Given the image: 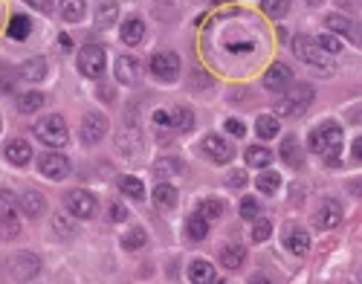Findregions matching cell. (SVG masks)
<instances>
[{"label":"cell","mask_w":362,"mask_h":284,"mask_svg":"<svg viewBox=\"0 0 362 284\" xmlns=\"http://www.w3.org/2000/svg\"><path fill=\"white\" fill-rule=\"evenodd\" d=\"M35 134H38V139L44 142V146H50V148H61V146H67V139H70L67 122L61 120L58 113H53V116H44V120H38Z\"/></svg>","instance_id":"cell-2"},{"label":"cell","mask_w":362,"mask_h":284,"mask_svg":"<svg viewBox=\"0 0 362 284\" xmlns=\"http://www.w3.org/2000/svg\"><path fill=\"white\" fill-rule=\"evenodd\" d=\"M119 188H122V192L128 198H134V200H142L145 198V186L136 177H122V180H119Z\"/></svg>","instance_id":"cell-37"},{"label":"cell","mask_w":362,"mask_h":284,"mask_svg":"<svg viewBox=\"0 0 362 284\" xmlns=\"http://www.w3.org/2000/svg\"><path fill=\"white\" fill-rule=\"evenodd\" d=\"M226 183H229L232 188H240V186H247V174H244V172H232Z\"/></svg>","instance_id":"cell-46"},{"label":"cell","mask_w":362,"mask_h":284,"mask_svg":"<svg viewBox=\"0 0 362 284\" xmlns=\"http://www.w3.org/2000/svg\"><path fill=\"white\" fill-rule=\"evenodd\" d=\"M270 235H273V224H270V221H258V224L252 226V241H255V244H264V241L270 238Z\"/></svg>","instance_id":"cell-42"},{"label":"cell","mask_w":362,"mask_h":284,"mask_svg":"<svg viewBox=\"0 0 362 284\" xmlns=\"http://www.w3.org/2000/svg\"><path fill=\"white\" fill-rule=\"evenodd\" d=\"M270 162H273L270 148H264V146H252V148H247V165H252V169H267Z\"/></svg>","instance_id":"cell-29"},{"label":"cell","mask_w":362,"mask_h":284,"mask_svg":"<svg viewBox=\"0 0 362 284\" xmlns=\"http://www.w3.org/2000/svg\"><path fill=\"white\" fill-rule=\"evenodd\" d=\"M310 102H313V90L307 84H296L287 96H281L276 102V113L278 116H302L310 108Z\"/></svg>","instance_id":"cell-3"},{"label":"cell","mask_w":362,"mask_h":284,"mask_svg":"<svg viewBox=\"0 0 362 284\" xmlns=\"http://www.w3.org/2000/svg\"><path fill=\"white\" fill-rule=\"evenodd\" d=\"M53 229H56V235H61V238H72V235H76V224H72L67 215H56Z\"/></svg>","instance_id":"cell-38"},{"label":"cell","mask_w":362,"mask_h":284,"mask_svg":"<svg viewBox=\"0 0 362 284\" xmlns=\"http://www.w3.org/2000/svg\"><path fill=\"white\" fill-rule=\"evenodd\" d=\"M255 186H258V192L261 195H276L278 192V188H281V177L276 174V172H261L258 174V180H255Z\"/></svg>","instance_id":"cell-30"},{"label":"cell","mask_w":362,"mask_h":284,"mask_svg":"<svg viewBox=\"0 0 362 284\" xmlns=\"http://www.w3.org/2000/svg\"><path fill=\"white\" fill-rule=\"evenodd\" d=\"M58 44H61V50H64V53H70V50H72V41H70V35H58Z\"/></svg>","instance_id":"cell-48"},{"label":"cell","mask_w":362,"mask_h":284,"mask_svg":"<svg viewBox=\"0 0 362 284\" xmlns=\"http://www.w3.org/2000/svg\"><path fill=\"white\" fill-rule=\"evenodd\" d=\"M261 215V206L255 198H244L240 200V218H247V221H255Z\"/></svg>","instance_id":"cell-40"},{"label":"cell","mask_w":362,"mask_h":284,"mask_svg":"<svg viewBox=\"0 0 362 284\" xmlns=\"http://www.w3.org/2000/svg\"><path fill=\"white\" fill-rule=\"evenodd\" d=\"M307 4H310V6H319V4H322V0H307Z\"/></svg>","instance_id":"cell-51"},{"label":"cell","mask_w":362,"mask_h":284,"mask_svg":"<svg viewBox=\"0 0 362 284\" xmlns=\"http://www.w3.org/2000/svg\"><path fill=\"white\" fill-rule=\"evenodd\" d=\"M0 224H4V238H15V235L20 232V224H18V218H15V215L4 218V221H0Z\"/></svg>","instance_id":"cell-43"},{"label":"cell","mask_w":362,"mask_h":284,"mask_svg":"<svg viewBox=\"0 0 362 284\" xmlns=\"http://www.w3.org/2000/svg\"><path fill=\"white\" fill-rule=\"evenodd\" d=\"M177 200H180V195H177V188L172 183H160L154 188V203L160 209H172V206H177Z\"/></svg>","instance_id":"cell-21"},{"label":"cell","mask_w":362,"mask_h":284,"mask_svg":"<svg viewBox=\"0 0 362 284\" xmlns=\"http://www.w3.org/2000/svg\"><path fill=\"white\" fill-rule=\"evenodd\" d=\"M116 18H119L116 0H99V6H96V20H99V27H113Z\"/></svg>","instance_id":"cell-24"},{"label":"cell","mask_w":362,"mask_h":284,"mask_svg":"<svg viewBox=\"0 0 362 284\" xmlns=\"http://www.w3.org/2000/svg\"><path fill=\"white\" fill-rule=\"evenodd\" d=\"M255 131H258V136L261 139H273L276 134H278V120L276 116H258V122H255Z\"/></svg>","instance_id":"cell-33"},{"label":"cell","mask_w":362,"mask_h":284,"mask_svg":"<svg viewBox=\"0 0 362 284\" xmlns=\"http://www.w3.org/2000/svg\"><path fill=\"white\" fill-rule=\"evenodd\" d=\"M9 270H12V276L18 281H32L38 276V270H41V262H38L32 252H18L12 262H9Z\"/></svg>","instance_id":"cell-9"},{"label":"cell","mask_w":362,"mask_h":284,"mask_svg":"<svg viewBox=\"0 0 362 284\" xmlns=\"http://www.w3.org/2000/svg\"><path fill=\"white\" fill-rule=\"evenodd\" d=\"M44 206H46V198L41 192H27L20 198V209H23V215H27V218L44 215Z\"/></svg>","instance_id":"cell-20"},{"label":"cell","mask_w":362,"mask_h":284,"mask_svg":"<svg viewBox=\"0 0 362 284\" xmlns=\"http://www.w3.org/2000/svg\"><path fill=\"white\" fill-rule=\"evenodd\" d=\"M64 206L72 218H82V221H90L96 215V198L90 192H84V188H72V192H67Z\"/></svg>","instance_id":"cell-5"},{"label":"cell","mask_w":362,"mask_h":284,"mask_svg":"<svg viewBox=\"0 0 362 284\" xmlns=\"http://www.w3.org/2000/svg\"><path fill=\"white\" fill-rule=\"evenodd\" d=\"M41 108H44V93H38V90H27V93L18 96V110L20 113H35Z\"/></svg>","instance_id":"cell-26"},{"label":"cell","mask_w":362,"mask_h":284,"mask_svg":"<svg viewBox=\"0 0 362 284\" xmlns=\"http://www.w3.org/2000/svg\"><path fill=\"white\" fill-rule=\"evenodd\" d=\"M325 23H328V30L330 32H342V35H348L351 41H356L359 35H356V30H354V23L348 20V18H342V15H328L325 18Z\"/></svg>","instance_id":"cell-28"},{"label":"cell","mask_w":362,"mask_h":284,"mask_svg":"<svg viewBox=\"0 0 362 284\" xmlns=\"http://www.w3.org/2000/svg\"><path fill=\"white\" fill-rule=\"evenodd\" d=\"M188 281L191 284H217V273L209 262H191L188 264Z\"/></svg>","instance_id":"cell-17"},{"label":"cell","mask_w":362,"mask_h":284,"mask_svg":"<svg viewBox=\"0 0 362 284\" xmlns=\"http://www.w3.org/2000/svg\"><path fill=\"white\" fill-rule=\"evenodd\" d=\"M154 172H157L160 177H162L165 172H180V162H157V165H154Z\"/></svg>","instance_id":"cell-47"},{"label":"cell","mask_w":362,"mask_h":284,"mask_svg":"<svg viewBox=\"0 0 362 284\" xmlns=\"http://www.w3.org/2000/svg\"><path fill=\"white\" fill-rule=\"evenodd\" d=\"M38 169H41L44 177H50V180H64L70 174V160L64 154L50 151V154H41L38 157Z\"/></svg>","instance_id":"cell-7"},{"label":"cell","mask_w":362,"mask_h":284,"mask_svg":"<svg viewBox=\"0 0 362 284\" xmlns=\"http://www.w3.org/2000/svg\"><path fill=\"white\" fill-rule=\"evenodd\" d=\"M354 157H356V160H362V139H356V142H354Z\"/></svg>","instance_id":"cell-50"},{"label":"cell","mask_w":362,"mask_h":284,"mask_svg":"<svg viewBox=\"0 0 362 284\" xmlns=\"http://www.w3.org/2000/svg\"><path fill=\"white\" fill-rule=\"evenodd\" d=\"M168 125H172L174 131H188L191 125H195V116H191L188 108H174V110H168Z\"/></svg>","instance_id":"cell-27"},{"label":"cell","mask_w":362,"mask_h":284,"mask_svg":"<svg viewBox=\"0 0 362 284\" xmlns=\"http://www.w3.org/2000/svg\"><path fill=\"white\" fill-rule=\"evenodd\" d=\"M198 215H203L206 221L221 218V215H224V203H221V200H214V198H206V200L198 206Z\"/></svg>","instance_id":"cell-36"},{"label":"cell","mask_w":362,"mask_h":284,"mask_svg":"<svg viewBox=\"0 0 362 284\" xmlns=\"http://www.w3.org/2000/svg\"><path fill=\"white\" fill-rule=\"evenodd\" d=\"M200 148H203V154H206L212 162H217V165H224V162H229V160H232V146H229V142H226L224 136H214V134L203 136Z\"/></svg>","instance_id":"cell-10"},{"label":"cell","mask_w":362,"mask_h":284,"mask_svg":"<svg viewBox=\"0 0 362 284\" xmlns=\"http://www.w3.org/2000/svg\"><path fill=\"white\" fill-rule=\"evenodd\" d=\"M316 46H319L322 53H328V56L342 53V41H340V35H333V32H325V35H319V38H316Z\"/></svg>","instance_id":"cell-34"},{"label":"cell","mask_w":362,"mask_h":284,"mask_svg":"<svg viewBox=\"0 0 362 284\" xmlns=\"http://www.w3.org/2000/svg\"><path fill=\"white\" fill-rule=\"evenodd\" d=\"M61 18L70 23H79L84 18V0H61Z\"/></svg>","instance_id":"cell-32"},{"label":"cell","mask_w":362,"mask_h":284,"mask_svg":"<svg viewBox=\"0 0 362 284\" xmlns=\"http://www.w3.org/2000/svg\"><path fill=\"white\" fill-rule=\"evenodd\" d=\"M0 125H4V122H0Z\"/></svg>","instance_id":"cell-53"},{"label":"cell","mask_w":362,"mask_h":284,"mask_svg":"<svg viewBox=\"0 0 362 284\" xmlns=\"http://www.w3.org/2000/svg\"><path fill=\"white\" fill-rule=\"evenodd\" d=\"M105 134H108V120L102 113H87L82 120V139L87 142V146H96Z\"/></svg>","instance_id":"cell-11"},{"label":"cell","mask_w":362,"mask_h":284,"mask_svg":"<svg viewBox=\"0 0 362 284\" xmlns=\"http://www.w3.org/2000/svg\"><path fill=\"white\" fill-rule=\"evenodd\" d=\"M145 241H148V235H145V229H142V226H134V229H128V232H125L122 247H125V250H139V247H145Z\"/></svg>","instance_id":"cell-35"},{"label":"cell","mask_w":362,"mask_h":284,"mask_svg":"<svg viewBox=\"0 0 362 284\" xmlns=\"http://www.w3.org/2000/svg\"><path fill=\"white\" fill-rule=\"evenodd\" d=\"M281 157H284L287 165H293V169H302L304 154H302V146H299L296 136H287V139L281 142Z\"/></svg>","instance_id":"cell-19"},{"label":"cell","mask_w":362,"mask_h":284,"mask_svg":"<svg viewBox=\"0 0 362 284\" xmlns=\"http://www.w3.org/2000/svg\"><path fill=\"white\" fill-rule=\"evenodd\" d=\"M244 258H247V250H244V247L229 244V247L221 250V264H224L226 270H238L240 264H244Z\"/></svg>","instance_id":"cell-25"},{"label":"cell","mask_w":362,"mask_h":284,"mask_svg":"<svg viewBox=\"0 0 362 284\" xmlns=\"http://www.w3.org/2000/svg\"><path fill=\"white\" fill-rule=\"evenodd\" d=\"M23 4H30L38 12H53V0H23Z\"/></svg>","instance_id":"cell-45"},{"label":"cell","mask_w":362,"mask_h":284,"mask_svg":"<svg viewBox=\"0 0 362 284\" xmlns=\"http://www.w3.org/2000/svg\"><path fill=\"white\" fill-rule=\"evenodd\" d=\"M44 76H46V61H44V58L23 61V67H20V79H23V82H41Z\"/></svg>","instance_id":"cell-22"},{"label":"cell","mask_w":362,"mask_h":284,"mask_svg":"<svg viewBox=\"0 0 362 284\" xmlns=\"http://www.w3.org/2000/svg\"><path fill=\"white\" fill-rule=\"evenodd\" d=\"M264 12H267L270 18H284L287 9H290V0H264Z\"/></svg>","instance_id":"cell-39"},{"label":"cell","mask_w":362,"mask_h":284,"mask_svg":"<svg viewBox=\"0 0 362 284\" xmlns=\"http://www.w3.org/2000/svg\"><path fill=\"white\" fill-rule=\"evenodd\" d=\"M186 235L191 241H203L206 235H209V221L203 218V215H188V221H186Z\"/></svg>","instance_id":"cell-23"},{"label":"cell","mask_w":362,"mask_h":284,"mask_svg":"<svg viewBox=\"0 0 362 284\" xmlns=\"http://www.w3.org/2000/svg\"><path fill=\"white\" fill-rule=\"evenodd\" d=\"M128 218V212L122 206H113V221H125Z\"/></svg>","instance_id":"cell-49"},{"label":"cell","mask_w":362,"mask_h":284,"mask_svg":"<svg viewBox=\"0 0 362 284\" xmlns=\"http://www.w3.org/2000/svg\"><path fill=\"white\" fill-rule=\"evenodd\" d=\"M79 73L87 79H99L105 73V46L99 44H87L79 53Z\"/></svg>","instance_id":"cell-4"},{"label":"cell","mask_w":362,"mask_h":284,"mask_svg":"<svg viewBox=\"0 0 362 284\" xmlns=\"http://www.w3.org/2000/svg\"><path fill=\"white\" fill-rule=\"evenodd\" d=\"M284 247L293 252V255H304L310 250V232L302 229V226H293L284 232Z\"/></svg>","instance_id":"cell-13"},{"label":"cell","mask_w":362,"mask_h":284,"mask_svg":"<svg viewBox=\"0 0 362 284\" xmlns=\"http://www.w3.org/2000/svg\"><path fill=\"white\" fill-rule=\"evenodd\" d=\"M226 131L235 134V136H247V125L238 122V120H229V122H226Z\"/></svg>","instance_id":"cell-44"},{"label":"cell","mask_w":362,"mask_h":284,"mask_svg":"<svg viewBox=\"0 0 362 284\" xmlns=\"http://www.w3.org/2000/svg\"><path fill=\"white\" fill-rule=\"evenodd\" d=\"M180 73V58L174 53H157L151 58V76H157L160 82H174Z\"/></svg>","instance_id":"cell-8"},{"label":"cell","mask_w":362,"mask_h":284,"mask_svg":"<svg viewBox=\"0 0 362 284\" xmlns=\"http://www.w3.org/2000/svg\"><path fill=\"white\" fill-rule=\"evenodd\" d=\"M340 224H342V209L336 206L333 200L322 203V209L316 212V226H319V229H336Z\"/></svg>","instance_id":"cell-15"},{"label":"cell","mask_w":362,"mask_h":284,"mask_svg":"<svg viewBox=\"0 0 362 284\" xmlns=\"http://www.w3.org/2000/svg\"><path fill=\"white\" fill-rule=\"evenodd\" d=\"M290 79H293V70H290L287 64H273L267 73H264V87L267 90H284L290 84Z\"/></svg>","instance_id":"cell-12"},{"label":"cell","mask_w":362,"mask_h":284,"mask_svg":"<svg viewBox=\"0 0 362 284\" xmlns=\"http://www.w3.org/2000/svg\"><path fill=\"white\" fill-rule=\"evenodd\" d=\"M4 154H6V160H9L12 165H27V162L32 160V148H30V142H23V139H12V142H6Z\"/></svg>","instance_id":"cell-16"},{"label":"cell","mask_w":362,"mask_h":284,"mask_svg":"<svg viewBox=\"0 0 362 284\" xmlns=\"http://www.w3.org/2000/svg\"><path fill=\"white\" fill-rule=\"evenodd\" d=\"M293 53L296 58H302L304 64H313V67H330V56L322 53L316 41H310L307 35H296L293 38Z\"/></svg>","instance_id":"cell-6"},{"label":"cell","mask_w":362,"mask_h":284,"mask_svg":"<svg viewBox=\"0 0 362 284\" xmlns=\"http://www.w3.org/2000/svg\"><path fill=\"white\" fill-rule=\"evenodd\" d=\"M310 151L319 154L325 160V165H340L342 157V128L336 122H322L316 131L310 134Z\"/></svg>","instance_id":"cell-1"},{"label":"cell","mask_w":362,"mask_h":284,"mask_svg":"<svg viewBox=\"0 0 362 284\" xmlns=\"http://www.w3.org/2000/svg\"><path fill=\"white\" fill-rule=\"evenodd\" d=\"M15 206H18V200H15L12 192H0V221L15 215Z\"/></svg>","instance_id":"cell-41"},{"label":"cell","mask_w":362,"mask_h":284,"mask_svg":"<svg viewBox=\"0 0 362 284\" xmlns=\"http://www.w3.org/2000/svg\"><path fill=\"white\" fill-rule=\"evenodd\" d=\"M30 30H32V20L27 15H12V20H9V38L23 41V38L30 35Z\"/></svg>","instance_id":"cell-31"},{"label":"cell","mask_w":362,"mask_h":284,"mask_svg":"<svg viewBox=\"0 0 362 284\" xmlns=\"http://www.w3.org/2000/svg\"><path fill=\"white\" fill-rule=\"evenodd\" d=\"M160 4H168V0H160Z\"/></svg>","instance_id":"cell-52"},{"label":"cell","mask_w":362,"mask_h":284,"mask_svg":"<svg viewBox=\"0 0 362 284\" xmlns=\"http://www.w3.org/2000/svg\"><path fill=\"white\" fill-rule=\"evenodd\" d=\"M119 35H122V41H125L128 46L142 44V38H145V20H142V18H128V20L122 23V30H119Z\"/></svg>","instance_id":"cell-18"},{"label":"cell","mask_w":362,"mask_h":284,"mask_svg":"<svg viewBox=\"0 0 362 284\" xmlns=\"http://www.w3.org/2000/svg\"><path fill=\"white\" fill-rule=\"evenodd\" d=\"M139 79V61L134 56H119L116 58V82L119 84H134Z\"/></svg>","instance_id":"cell-14"}]
</instances>
